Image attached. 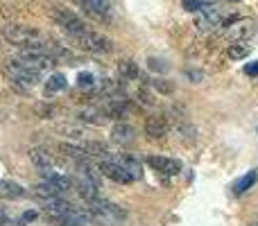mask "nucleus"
Wrapping results in <instances>:
<instances>
[{"label":"nucleus","mask_w":258,"mask_h":226,"mask_svg":"<svg viewBox=\"0 0 258 226\" xmlns=\"http://www.w3.org/2000/svg\"><path fill=\"white\" fill-rule=\"evenodd\" d=\"M3 70L14 84H21V86H25V89H32V86L39 84V72L32 70V68H27V66H23L18 59L7 61Z\"/></svg>","instance_id":"nucleus-4"},{"label":"nucleus","mask_w":258,"mask_h":226,"mask_svg":"<svg viewBox=\"0 0 258 226\" xmlns=\"http://www.w3.org/2000/svg\"><path fill=\"white\" fill-rule=\"evenodd\" d=\"M102 111L107 118H125L129 111V100L125 98H109L102 104Z\"/></svg>","instance_id":"nucleus-11"},{"label":"nucleus","mask_w":258,"mask_h":226,"mask_svg":"<svg viewBox=\"0 0 258 226\" xmlns=\"http://www.w3.org/2000/svg\"><path fill=\"white\" fill-rule=\"evenodd\" d=\"M32 190H34V195H36V199H50V197H57V195H63V190L59 186H54L52 181H45L43 179V183H36L34 188H32Z\"/></svg>","instance_id":"nucleus-16"},{"label":"nucleus","mask_w":258,"mask_h":226,"mask_svg":"<svg viewBox=\"0 0 258 226\" xmlns=\"http://www.w3.org/2000/svg\"><path fill=\"white\" fill-rule=\"evenodd\" d=\"M256 181H258V170H249L245 177H240L236 183H233L231 192H233V195H242V192H247L249 188H254Z\"/></svg>","instance_id":"nucleus-17"},{"label":"nucleus","mask_w":258,"mask_h":226,"mask_svg":"<svg viewBox=\"0 0 258 226\" xmlns=\"http://www.w3.org/2000/svg\"><path fill=\"white\" fill-rule=\"evenodd\" d=\"M16 59L23 66L32 68V70H36V72L48 70V68H52L54 63H57V59L45 48H25V50H21V54H18Z\"/></svg>","instance_id":"nucleus-3"},{"label":"nucleus","mask_w":258,"mask_h":226,"mask_svg":"<svg viewBox=\"0 0 258 226\" xmlns=\"http://www.w3.org/2000/svg\"><path fill=\"white\" fill-rule=\"evenodd\" d=\"M256 133H258V129H256Z\"/></svg>","instance_id":"nucleus-35"},{"label":"nucleus","mask_w":258,"mask_h":226,"mask_svg":"<svg viewBox=\"0 0 258 226\" xmlns=\"http://www.w3.org/2000/svg\"><path fill=\"white\" fill-rule=\"evenodd\" d=\"M73 190H75L77 195L86 201V204H89V201H93L95 197H98L100 183L95 181V179H91L84 170L77 168V174H75V179H73Z\"/></svg>","instance_id":"nucleus-7"},{"label":"nucleus","mask_w":258,"mask_h":226,"mask_svg":"<svg viewBox=\"0 0 258 226\" xmlns=\"http://www.w3.org/2000/svg\"><path fill=\"white\" fill-rule=\"evenodd\" d=\"M52 18L57 21V25L63 27V32H68V34L75 39V36H80L84 30H89V25H86L84 21H80V16H75L73 12H68V9H52Z\"/></svg>","instance_id":"nucleus-6"},{"label":"nucleus","mask_w":258,"mask_h":226,"mask_svg":"<svg viewBox=\"0 0 258 226\" xmlns=\"http://www.w3.org/2000/svg\"><path fill=\"white\" fill-rule=\"evenodd\" d=\"M25 195V188L18 186L14 181H0V197H7V199H21Z\"/></svg>","instance_id":"nucleus-19"},{"label":"nucleus","mask_w":258,"mask_h":226,"mask_svg":"<svg viewBox=\"0 0 258 226\" xmlns=\"http://www.w3.org/2000/svg\"><path fill=\"white\" fill-rule=\"evenodd\" d=\"M147 165L150 168H154L156 172L161 174H168V177H174V174L181 172V163H179L177 159H168V156H147Z\"/></svg>","instance_id":"nucleus-10"},{"label":"nucleus","mask_w":258,"mask_h":226,"mask_svg":"<svg viewBox=\"0 0 258 226\" xmlns=\"http://www.w3.org/2000/svg\"><path fill=\"white\" fill-rule=\"evenodd\" d=\"M118 70H120V75L125 77V80H136L138 77V68H136V63L134 61H120Z\"/></svg>","instance_id":"nucleus-24"},{"label":"nucleus","mask_w":258,"mask_h":226,"mask_svg":"<svg viewBox=\"0 0 258 226\" xmlns=\"http://www.w3.org/2000/svg\"><path fill=\"white\" fill-rule=\"evenodd\" d=\"M77 45H80L82 50H86V52H93V54H107L113 50V43L107 39V36L98 34V32L93 30H84L80 36H75Z\"/></svg>","instance_id":"nucleus-5"},{"label":"nucleus","mask_w":258,"mask_h":226,"mask_svg":"<svg viewBox=\"0 0 258 226\" xmlns=\"http://www.w3.org/2000/svg\"><path fill=\"white\" fill-rule=\"evenodd\" d=\"M229 3H240V0H229Z\"/></svg>","instance_id":"nucleus-34"},{"label":"nucleus","mask_w":258,"mask_h":226,"mask_svg":"<svg viewBox=\"0 0 258 226\" xmlns=\"http://www.w3.org/2000/svg\"><path fill=\"white\" fill-rule=\"evenodd\" d=\"M249 52H251V45H249V41H245V39H236L229 45V57L231 59H245Z\"/></svg>","instance_id":"nucleus-20"},{"label":"nucleus","mask_w":258,"mask_h":226,"mask_svg":"<svg viewBox=\"0 0 258 226\" xmlns=\"http://www.w3.org/2000/svg\"><path fill=\"white\" fill-rule=\"evenodd\" d=\"M245 72H247L249 77H256V75H258V61L249 63V66H245Z\"/></svg>","instance_id":"nucleus-32"},{"label":"nucleus","mask_w":258,"mask_h":226,"mask_svg":"<svg viewBox=\"0 0 258 226\" xmlns=\"http://www.w3.org/2000/svg\"><path fill=\"white\" fill-rule=\"evenodd\" d=\"M77 118L80 120H84V122H93V124H100V122H104V111H102V107H86V109H80L77 111Z\"/></svg>","instance_id":"nucleus-18"},{"label":"nucleus","mask_w":258,"mask_h":226,"mask_svg":"<svg viewBox=\"0 0 258 226\" xmlns=\"http://www.w3.org/2000/svg\"><path fill=\"white\" fill-rule=\"evenodd\" d=\"M34 113L39 115V118H52L54 113H57V107H54V104H36L34 107Z\"/></svg>","instance_id":"nucleus-25"},{"label":"nucleus","mask_w":258,"mask_h":226,"mask_svg":"<svg viewBox=\"0 0 258 226\" xmlns=\"http://www.w3.org/2000/svg\"><path fill=\"white\" fill-rule=\"evenodd\" d=\"M30 161L36 165V170H50V168H54V161H52V156L48 154L45 149H39V147H34V149H30Z\"/></svg>","instance_id":"nucleus-15"},{"label":"nucleus","mask_w":258,"mask_h":226,"mask_svg":"<svg viewBox=\"0 0 258 226\" xmlns=\"http://www.w3.org/2000/svg\"><path fill=\"white\" fill-rule=\"evenodd\" d=\"M154 86H156V89H159V91H163V93H170V91H172V86H170V84H165L163 80H156V82H154Z\"/></svg>","instance_id":"nucleus-31"},{"label":"nucleus","mask_w":258,"mask_h":226,"mask_svg":"<svg viewBox=\"0 0 258 226\" xmlns=\"http://www.w3.org/2000/svg\"><path fill=\"white\" fill-rule=\"evenodd\" d=\"M66 89V77L61 75V72H54V75H50V80L45 82V93H59V91Z\"/></svg>","instance_id":"nucleus-21"},{"label":"nucleus","mask_w":258,"mask_h":226,"mask_svg":"<svg viewBox=\"0 0 258 226\" xmlns=\"http://www.w3.org/2000/svg\"><path fill=\"white\" fill-rule=\"evenodd\" d=\"M5 39L9 43L18 45V48H45V36L41 34L36 27H30V25H9L3 30Z\"/></svg>","instance_id":"nucleus-2"},{"label":"nucleus","mask_w":258,"mask_h":226,"mask_svg":"<svg viewBox=\"0 0 258 226\" xmlns=\"http://www.w3.org/2000/svg\"><path fill=\"white\" fill-rule=\"evenodd\" d=\"M86 213L100 226H122V222L127 219V210L122 208V206L113 204V201H107V199H100V197L89 201Z\"/></svg>","instance_id":"nucleus-1"},{"label":"nucleus","mask_w":258,"mask_h":226,"mask_svg":"<svg viewBox=\"0 0 258 226\" xmlns=\"http://www.w3.org/2000/svg\"><path fill=\"white\" fill-rule=\"evenodd\" d=\"M34 219H36V213L34 210H27V213H23L21 224H30V222H34Z\"/></svg>","instance_id":"nucleus-30"},{"label":"nucleus","mask_w":258,"mask_h":226,"mask_svg":"<svg viewBox=\"0 0 258 226\" xmlns=\"http://www.w3.org/2000/svg\"><path fill=\"white\" fill-rule=\"evenodd\" d=\"M147 66H150V70H154V72H168V66H165V61H161V59H150Z\"/></svg>","instance_id":"nucleus-29"},{"label":"nucleus","mask_w":258,"mask_h":226,"mask_svg":"<svg viewBox=\"0 0 258 226\" xmlns=\"http://www.w3.org/2000/svg\"><path fill=\"white\" fill-rule=\"evenodd\" d=\"M197 14H200V16L195 18V25L200 32H209V30H213V27L222 25V12H220V7H204Z\"/></svg>","instance_id":"nucleus-9"},{"label":"nucleus","mask_w":258,"mask_h":226,"mask_svg":"<svg viewBox=\"0 0 258 226\" xmlns=\"http://www.w3.org/2000/svg\"><path fill=\"white\" fill-rule=\"evenodd\" d=\"M134 138H136V129L132 124L120 122L111 129V140L118 142V145H129V142H134Z\"/></svg>","instance_id":"nucleus-13"},{"label":"nucleus","mask_w":258,"mask_h":226,"mask_svg":"<svg viewBox=\"0 0 258 226\" xmlns=\"http://www.w3.org/2000/svg\"><path fill=\"white\" fill-rule=\"evenodd\" d=\"M100 172H102L107 179L116 181V183H132L134 181V177L127 172V168L118 159H113V156L100 161Z\"/></svg>","instance_id":"nucleus-8"},{"label":"nucleus","mask_w":258,"mask_h":226,"mask_svg":"<svg viewBox=\"0 0 258 226\" xmlns=\"http://www.w3.org/2000/svg\"><path fill=\"white\" fill-rule=\"evenodd\" d=\"M5 222H7V210L0 206V224H5Z\"/></svg>","instance_id":"nucleus-33"},{"label":"nucleus","mask_w":258,"mask_h":226,"mask_svg":"<svg viewBox=\"0 0 258 226\" xmlns=\"http://www.w3.org/2000/svg\"><path fill=\"white\" fill-rule=\"evenodd\" d=\"M77 86H80V89H93L95 77L91 75V72H80V75H77Z\"/></svg>","instance_id":"nucleus-27"},{"label":"nucleus","mask_w":258,"mask_h":226,"mask_svg":"<svg viewBox=\"0 0 258 226\" xmlns=\"http://www.w3.org/2000/svg\"><path fill=\"white\" fill-rule=\"evenodd\" d=\"M256 226H258V224H256Z\"/></svg>","instance_id":"nucleus-36"},{"label":"nucleus","mask_w":258,"mask_h":226,"mask_svg":"<svg viewBox=\"0 0 258 226\" xmlns=\"http://www.w3.org/2000/svg\"><path fill=\"white\" fill-rule=\"evenodd\" d=\"M59 149H61L66 156L75 159V161H86V159H89V154H86V149L82 145H71V142H63Z\"/></svg>","instance_id":"nucleus-22"},{"label":"nucleus","mask_w":258,"mask_h":226,"mask_svg":"<svg viewBox=\"0 0 258 226\" xmlns=\"http://www.w3.org/2000/svg\"><path fill=\"white\" fill-rule=\"evenodd\" d=\"M118 161H120V163H122V165H125V168H127V172H129V174H132V177H134V181H136V179H141V177H143L141 163H138V161L134 159V156L125 154V156H120V159H118Z\"/></svg>","instance_id":"nucleus-23"},{"label":"nucleus","mask_w":258,"mask_h":226,"mask_svg":"<svg viewBox=\"0 0 258 226\" xmlns=\"http://www.w3.org/2000/svg\"><path fill=\"white\" fill-rule=\"evenodd\" d=\"M168 129H170V124L163 115H150L145 120V133L150 138H163L168 133Z\"/></svg>","instance_id":"nucleus-12"},{"label":"nucleus","mask_w":258,"mask_h":226,"mask_svg":"<svg viewBox=\"0 0 258 226\" xmlns=\"http://www.w3.org/2000/svg\"><path fill=\"white\" fill-rule=\"evenodd\" d=\"M204 7H206L204 0H183V9H186V12H190V14L202 12Z\"/></svg>","instance_id":"nucleus-28"},{"label":"nucleus","mask_w":258,"mask_h":226,"mask_svg":"<svg viewBox=\"0 0 258 226\" xmlns=\"http://www.w3.org/2000/svg\"><path fill=\"white\" fill-rule=\"evenodd\" d=\"M80 5L91 14V16L100 18V21H107V18H109V5H107V0H80Z\"/></svg>","instance_id":"nucleus-14"},{"label":"nucleus","mask_w":258,"mask_h":226,"mask_svg":"<svg viewBox=\"0 0 258 226\" xmlns=\"http://www.w3.org/2000/svg\"><path fill=\"white\" fill-rule=\"evenodd\" d=\"M57 131L63 133V136H71V138H82V136H86V133L82 131L80 127H71V124H59Z\"/></svg>","instance_id":"nucleus-26"}]
</instances>
